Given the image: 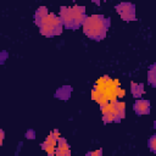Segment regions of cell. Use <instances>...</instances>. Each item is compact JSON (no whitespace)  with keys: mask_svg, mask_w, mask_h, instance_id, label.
<instances>
[{"mask_svg":"<svg viewBox=\"0 0 156 156\" xmlns=\"http://www.w3.org/2000/svg\"><path fill=\"white\" fill-rule=\"evenodd\" d=\"M108 24H110L108 18L101 15H93V16L85 17L82 26H83V32L85 35L95 40H101L105 38L107 33Z\"/></svg>","mask_w":156,"mask_h":156,"instance_id":"1","label":"cell"},{"mask_svg":"<svg viewBox=\"0 0 156 156\" xmlns=\"http://www.w3.org/2000/svg\"><path fill=\"white\" fill-rule=\"evenodd\" d=\"M116 11L124 21L135 20V6L130 2H121L116 6Z\"/></svg>","mask_w":156,"mask_h":156,"instance_id":"2","label":"cell"},{"mask_svg":"<svg viewBox=\"0 0 156 156\" xmlns=\"http://www.w3.org/2000/svg\"><path fill=\"white\" fill-rule=\"evenodd\" d=\"M60 18L62 20V23L67 28H74V18H73V12L72 7H66L62 6L60 9Z\"/></svg>","mask_w":156,"mask_h":156,"instance_id":"3","label":"cell"},{"mask_svg":"<svg viewBox=\"0 0 156 156\" xmlns=\"http://www.w3.org/2000/svg\"><path fill=\"white\" fill-rule=\"evenodd\" d=\"M73 18H74V28L83 24L85 20V7L84 6H74L72 7Z\"/></svg>","mask_w":156,"mask_h":156,"instance_id":"4","label":"cell"},{"mask_svg":"<svg viewBox=\"0 0 156 156\" xmlns=\"http://www.w3.org/2000/svg\"><path fill=\"white\" fill-rule=\"evenodd\" d=\"M39 27V30L43 35L45 37H54V35H58L62 33V27L60 28H56L51 24H48V23H44V24H40L38 26Z\"/></svg>","mask_w":156,"mask_h":156,"instance_id":"5","label":"cell"},{"mask_svg":"<svg viewBox=\"0 0 156 156\" xmlns=\"http://www.w3.org/2000/svg\"><path fill=\"white\" fill-rule=\"evenodd\" d=\"M134 111L138 115H147L150 112V101L149 100H136L134 104Z\"/></svg>","mask_w":156,"mask_h":156,"instance_id":"6","label":"cell"},{"mask_svg":"<svg viewBox=\"0 0 156 156\" xmlns=\"http://www.w3.org/2000/svg\"><path fill=\"white\" fill-rule=\"evenodd\" d=\"M55 155L57 156H69L71 151H69V146L67 144V141L63 138H60L57 140V146H56V152Z\"/></svg>","mask_w":156,"mask_h":156,"instance_id":"7","label":"cell"},{"mask_svg":"<svg viewBox=\"0 0 156 156\" xmlns=\"http://www.w3.org/2000/svg\"><path fill=\"white\" fill-rule=\"evenodd\" d=\"M130 90H132V94H133V96L134 98H140L141 96V94L144 93V85L143 84H139V83H134V82H132V84H130Z\"/></svg>","mask_w":156,"mask_h":156,"instance_id":"8","label":"cell"},{"mask_svg":"<svg viewBox=\"0 0 156 156\" xmlns=\"http://www.w3.org/2000/svg\"><path fill=\"white\" fill-rule=\"evenodd\" d=\"M147 78H149V83L156 87V63H154V65L150 67Z\"/></svg>","mask_w":156,"mask_h":156,"instance_id":"9","label":"cell"},{"mask_svg":"<svg viewBox=\"0 0 156 156\" xmlns=\"http://www.w3.org/2000/svg\"><path fill=\"white\" fill-rule=\"evenodd\" d=\"M69 93H71V88L69 87H62L61 89H58L57 91V98L60 99H67L69 96Z\"/></svg>","mask_w":156,"mask_h":156,"instance_id":"10","label":"cell"},{"mask_svg":"<svg viewBox=\"0 0 156 156\" xmlns=\"http://www.w3.org/2000/svg\"><path fill=\"white\" fill-rule=\"evenodd\" d=\"M48 13H49V12H48V9H46L45 6H40V7L35 11V21H38V20L45 17Z\"/></svg>","mask_w":156,"mask_h":156,"instance_id":"11","label":"cell"},{"mask_svg":"<svg viewBox=\"0 0 156 156\" xmlns=\"http://www.w3.org/2000/svg\"><path fill=\"white\" fill-rule=\"evenodd\" d=\"M116 107H117V112H118V117L122 119L124 117V111H126V105L123 101H116Z\"/></svg>","mask_w":156,"mask_h":156,"instance_id":"12","label":"cell"},{"mask_svg":"<svg viewBox=\"0 0 156 156\" xmlns=\"http://www.w3.org/2000/svg\"><path fill=\"white\" fill-rule=\"evenodd\" d=\"M41 147H43V150H45L46 151V154L48 155H54L55 152H56V146H54V145H48V144H41Z\"/></svg>","mask_w":156,"mask_h":156,"instance_id":"13","label":"cell"},{"mask_svg":"<svg viewBox=\"0 0 156 156\" xmlns=\"http://www.w3.org/2000/svg\"><path fill=\"white\" fill-rule=\"evenodd\" d=\"M149 147H150L151 151L156 152V135H154L149 139Z\"/></svg>","mask_w":156,"mask_h":156,"instance_id":"14","label":"cell"},{"mask_svg":"<svg viewBox=\"0 0 156 156\" xmlns=\"http://www.w3.org/2000/svg\"><path fill=\"white\" fill-rule=\"evenodd\" d=\"M87 155H89V156H101V155H102V150L100 149V150H95V151H90V152H88Z\"/></svg>","mask_w":156,"mask_h":156,"instance_id":"15","label":"cell"},{"mask_svg":"<svg viewBox=\"0 0 156 156\" xmlns=\"http://www.w3.org/2000/svg\"><path fill=\"white\" fill-rule=\"evenodd\" d=\"M51 134H52V135H54V136H55V138H56V139H57V140H58V139H60V138H61V136H60V133H58V132H57V130H54V132H52V133H51Z\"/></svg>","mask_w":156,"mask_h":156,"instance_id":"16","label":"cell"},{"mask_svg":"<svg viewBox=\"0 0 156 156\" xmlns=\"http://www.w3.org/2000/svg\"><path fill=\"white\" fill-rule=\"evenodd\" d=\"M27 138H30V139H33V138H34V133H33V130H30V132H28V133H27Z\"/></svg>","mask_w":156,"mask_h":156,"instance_id":"17","label":"cell"},{"mask_svg":"<svg viewBox=\"0 0 156 156\" xmlns=\"http://www.w3.org/2000/svg\"><path fill=\"white\" fill-rule=\"evenodd\" d=\"M2 139H4V130H0V144H2Z\"/></svg>","mask_w":156,"mask_h":156,"instance_id":"18","label":"cell"},{"mask_svg":"<svg viewBox=\"0 0 156 156\" xmlns=\"http://www.w3.org/2000/svg\"><path fill=\"white\" fill-rule=\"evenodd\" d=\"M93 1H94V2H98V4H99V2L101 1V0H93Z\"/></svg>","mask_w":156,"mask_h":156,"instance_id":"19","label":"cell"},{"mask_svg":"<svg viewBox=\"0 0 156 156\" xmlns=\"http://www.w3.org/2000/svg\"><path fill=\"white\" fill-rule=\"evenodd\" d=\"M155 129H156V121H155Z\"/></svg>","mask_w":156,"mask_h":156,"instance_id":"20","label":"cell"},{"mask_svg":"<svg viewBox=\"0 0 156 156\" xmlns=\"http://www.w3.org/2000/svg\"><path fill=\"white\" fill-rule=\"evenodd\" d=\"M73 1H76V0H73Z\"/></svg>","mask_w":156,"mask_h":156,"instance_id":"21","label":"cell"}]
</instances>
